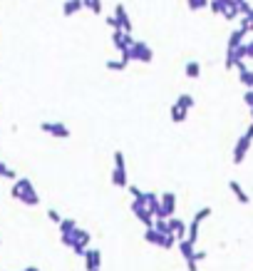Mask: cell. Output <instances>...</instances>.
<instances>
[{"instance_id":"6da1fadb","label":"cell","mask_w":253,"mask_h":271,"mask_svg":"<svg viewBox=\"0 0 253 271\" xmlns=\"http://www.w3.org/2000/svg\"><path fill=\"white\" fill-rule=\"evenodd\" d=\"M82 5H85L82 0H67V3H65V8H62V10H65V15H75V13H77V10H80Z\"/></svg>"},{"instance_id":"7a4b0ae2","label":"cell","mask_w":253,"mask_h":271,"mask_svg":"<svg viewBox=\"0 0 253 271\" xmlns=\"http://www.w3.org/2000/svg\"><path fill=\"white\" fill-rule=\"evenodd\" d=\"M117 23H119V25H124V28L129 30V20H127V13H124V8H122V5H117Z\"/></svg>"},{"instance_id":"3957f363","label":"cell","mask_w":253,"mask_h":271,"mask_svg":"<svg viewBox=\"0 0 253 271\" xmlns=\"http://www.w3.org/2000/svg\"><path fill=\"white\" fill-rule=\"evenodd\" d=\"M82 3H85L92 13H100V10H102V3H100V0H82Z\"/></svg>"},{"instance_id":"277c9868","label":"cell","mask_w":253,"mask_h":271,"mask_svg":"<svg viewBox=\"0 0 253 271\" xmlns=\"http://www.w3.org/2000/svg\"><path fill=\"white\" fill-rule=\"evenodd\" d=\"M186 72H189V77H196V75H199V65H196V63H189Z\"/></svg>"},{"instance_id":"5b68a950","label":"cell","mask_w":253,"mask_h":271,"mask_svg":"<svg viewBox=\"0 0 253 271\" xmlns=\"http://www.w3.org/2000/svg\"><path fill=\"white\" fill-rule=\"evenodd\" d=\"M189 5L196 10V8H203V5H206V0H189Z\"/></svg>"}]
</instances>
